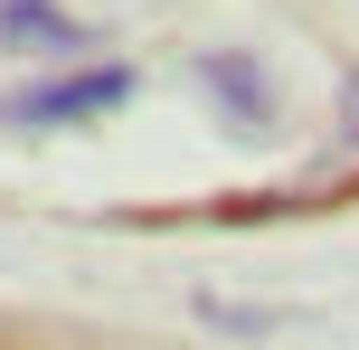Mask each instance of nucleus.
I'll return each mask as SVG.
<instances>
[{
    "mask_svg": "<svg viewBox=\"0 0 359 350\" xmlns=\"http://www.w3.org/2000/svg\"><path fill=\"white\" fill-rule=\"evenodd\" d=\"M123 95H133V76H123V67H86V76H57V86L10 95V105H0V123L48 133V123H86V114H114Z\"/></svg>",
    "mask_w": 359,
    "mask_h": 350,
    "instance_id": "1",
    "label": "nucleus"
},
{
    "mask_svg": "<svg viewBox=\"0 0 359 350\" xmlns=\"http://www.w3.org/2000/svg\"><path fill=\"white\" fill-rule=\"evenodd\" d=\"M198 86H217V105L236 114V133H274V95H265V67L255 57H198Z\"/></svg>",
    "mask_w": 359,
    "mask_h": 350,
    "instance_id": "2",
    "label": "nucleus"
},
{
    "mask_svg": "<svg viewBox=\"0 0 359 350\" xmlns=\"http://www.w3.org/2000/svg\"><path fill=\"white\" fill-rule=\"evenodd\" d=\"M0 48H48V57H67V48H86V19H67L57 0H0Z\"/></svg>",
    "mask_w": 359,
    "mask_h": 350,
    "instance_id": "3",
    "label": "nucleus"
},
{
    "mask_svg": "<svg viewBox=\"0 0 359 350\" xmlns=\"http://www.w3.org/2000/svg\"><path fill=\"white\" fill-rule=\"evenodd\" d=\"M341 133H350V142H359V76H350V86H341Z\"/></svg>",
    "mask_w": 359,
    "mask_h": 350,
    "instance_id": "4",
    "label": "nucleus"
}]
</instances>
